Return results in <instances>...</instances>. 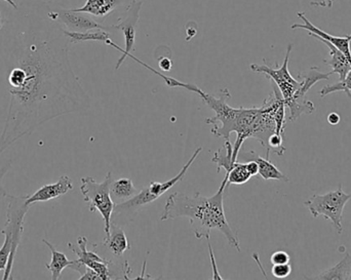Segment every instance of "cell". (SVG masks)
<instances>
[{
    "instance_id": "1",
    "label": "cell",
    "mask_w": 351,
    "mask_h": 280,
    "mask_svg": "<svg viewBox=\"0 0 351 280\" xmlns=\"http://www.w3.org/2000/svg\"><path fill=\"white\" fill-rule=\"evenodd\" d=\"M69 44L59 24L49 32L19 34L10 55V102L0 155L47 121L90 108V96L70 63Z\"/></svg>"
},
{
    "instance_id": "2",
    "label": "cell",
    "mask_w": 351,
    "mask_h": 280,
    "mask_svg": "<svg viewBox=\"0 0 351 280\" xmlns=\"http://www.w3.org/2000/svg\"><path fill=\"white\" fill-rule=\"evenodd\" d=\"M284 103L282 94L276 86H274V92L261 106L234 108L229 106L228 103H224L217 109L214 117L206 119V123L216 125L210 131L216 137L224 138L225 141L230 139L231 133H237L232 154V160L235 162L245 140H257L265 149L267 148L268 139L276 131V111Z\"/></svg>"
},
{
    "instance_id": "3",
    "label": "cell",
    "mask_w": 351,
    "mask_h": 280,
    "mask_svg": "<svg viewBox=\"0 0 351 280\" xmlns=\"http://www.w3.org/2000/svg\"><path fill=\"white\" fill-rule=\"evenodd\" d=\"M228 175L225 174L220 188L213 196L206 197L200 193L194 195L175 192L167 199L160 221H169L178 218H188L197 240L210 238L212 230L224 234L227 242L237 252H241L239 238L229 225L225 216L224 193L227 190Z\"/></svg>"
},
{
    "instance_id": "4",
    "label": "cell",
    "mask_w": 351,
    "mask_h": 280,
    "mask_svg": "<svg viewBox=\"0 0 351 280\" xmlns=\"http://www.w3.org/2000/svg\"><path fill=\"white\" fill-rule=\"evenodd\" d=\"M202 151V147L196 148L191 157L184 164L182 170L176 175L174 178L170 179V180L166 181V182H152L147 188L140 191L135 196L130 199L129 201L115 205L114 209H113L112 217H111V224H115V225L121 226V227H123V226L128 225V224L133 222L134 219L137 217L138 214H139L144 207L152 205L156 199L162 197L165 193L168 192V191L171 190L178 183L183 180L190 166L194 164L196 158L198 157V155H199Z\"/></svg>"
},
{
    "instance_id": "5",
    "label": "cell",
    "mask_w": 351,
    "mask_h": 280,
    "mask_svg": "<svg viewBox=\"0 0 351 280\" xmlns=\"http://www.w3.org/2000/svg\"><path fill=\"white\" fill-rule=\"evenodd\" d=\"M80 192L84 201L90 205V212H98L104 220V230L106 236L110 233L111 217L115 207L111 197L110 187L112 184V173L108 172L102 182H97L92 177L82 178Z\"/></svg>"
},
{
    "instance_id": "6",
    "label": "cell",
    "mask_w": 351,
    "mask_h": 280,
    "mask_svg": "<svg viewBox=\"0 0 351 280\" xmlns=\"http://www.w3.org/2000/svg\"><path fill=\"white\" fill-rule=\"evenodd\" d=\"M351 199V193L344 192L342 184L336 190L326 194H313L304 201V205L313 218L323 216L330 220L338 234L343 232V212L346 203Z\"/></svg>"
},
{
    "instance_id": "7",
    "label": "cell",
    "mask_w": 351,
    "mask_h": 280,
    "mask_svg": "<svg viewBox=\"0 0 351 280\" xmlns=\"http://www.w3.org/2000/svg\"><path fill=\"white\" fill-rule=\"evenodd\" d=\"M6 222L1 233L4 240L0 248V271H4L8 267V259L14 246V229L18 226L24 225L25 217L28 213L30 205L26 203V196H14L8 194Z\"/></svg>"
},
{
    "instance_id": "8",
    "label": "cell",
    "mask_w": 351,
    "mask_h": 280,
    "mask_svg": "<svg viewBox=\"0 0 351 280\" xmlns=\"http://www.w3.org/2000/svg\"><path fill=\"white\" fill-rule=\"evenodd\" d=\"M333 72L329 73H323L319 71L317 67H311L308 71L304 72L303 74H299L298 78H300V86H299L297 92H295L292 100L286 104L290 110L291 121L297 120L302 114H313L315 111V104L311 101L305 100L308 90L315 86L317 82L321 80H329L330 76Z\"/></svg>"
},
{
    "instance_id": "9",
    "label": "cell",
    "mask_w": 351,
    "mask_h": 280,
    "mask_svg": "<svg viewBox=\"0 0 351 280\" xmlns=\"http://www.w3.org/2000/svg\"><path fill=\"white\" fill-rule=\"evenodd\" d=\"M144 2L142 0H133L130 4L129 8L125 10V16L119 18V22L117 24L112 25L113 31H121L125 37V49L119 47V45L113 42L112 39L109 40L107 43L108 45L117 49V51H121L123 55L119 58L117 61L115 69L119 70L121 66L123 65V62L129 55H131L132 51H135L136 45V34H137L138 23L140 20V12H141L142 6Z\"/></svg>"
},
{
    "instance_id": "10",
    "label": "cell",
    "mask_w": 351,
    "mask_h": 280,
    "mask_svg": "<svg viewBox=\"0 0 351 280\" xmlns=\"http://www.w3.org/2000/svg\"><path fill=\"white\" fill-rule=\"evenodd\" d=\"M292 49L293 44L291 43L287 47L286 57H285L284 63L280 67L272 68L267 65H258V64H252L250 66V69L252 71L256 72V73L264 74L266 77L271 80L272 84H276V88L282 94L285 104H288L292 100L295 92L300 86V81L295 79L289 71V61H290Z\"/></svg>"
},
{
    "instance_id": "11",
    "label": "cell",
    "mask_w": 351,
    "mask_h": 280,
    "mask_svg": "<svg viewBox=\"0 0 351 280\" xmlns=\"http://www.w3.org/2000/svg\"><path fill=\"white\" fill-rule=\"evenodd\" d=\"M47 16L53 22L58 23L66 30L72 32H86L90 30L113 31L112 26L108 27L95 20L93 16L86 12H77L73 8H64L57 6L51 8Z\"/></svg>"
},
{
    "instance_id": "12",
    "label": "cell",
    "mask_w": 351,
    "mask_h": 280,
    "mask_svg": "<svg viewBox=\"0 0 351 280\" xmlns=\"http://www.w3.org/2000/svg\"><path fill=\"white\" fill-rule=\"evenodd\" d=\"M86 244H88V238L86 236H80L77 240L78 246H75L71 242H69L68 248L77 256L78 262L82 263L84 266L88 267V268L94 270L95 272L98 273L101 279L108 280L114 279V275H112L110 269L112 263L103 258V257L99 256L98 253L88 251Z\"/></svg>"
},
{
    "instance_id": "13",
    "label": "cell",
    "mask_w": 351,
    "mask_h": 280,
    "mask_svg": "<svg viewBox=\"0 0 351 280\" xmlns=\"http://www.w3.org/2000/svg\"><path fill=\"white\" fill-rule=\"evenodd\" d=\"M93 246H94L95 251H102L109 257L111 255L109 261L112 264L113 259H121L127 251L131 250V246H130L129 240H128L123 227L115 225V224H111L110 233L105 238L103 242L93 244Z\"/></svg>"
},
{
    "instance_id": "14",
    "label": "cell",
    "mask_w": 351,
    "mask_h": 280,
    "mask_svg": "<svg viewBox=\"0 0 351 280\" xmlns=\"http://www.w3.org/2000/svg\"><path fill=\"white\" fill-rule=\"evenodd\" d=\"M297 16L303 21V24H293L291 26V29H293V30H295V29H303V30L308 31L309 36L327 40L328 42L331 43L334 47L340 49L351 61V34L348 35V36H334V35L329 34L326 31L322 30L319 27L315 26L306 18V14L304 12H298Z\"/></svg>"
},
{
    "instance_id": "15",
    "label": "cell",
    "mask_w": 351,
    "mask_h": 280,
    "mask_svg": "<svg viewBox=\"0 0 351 280\" xmlns=\"http://www.w3.org/2000/svg\"><path fill=\"white\" fill-rule=\"evenodd\" d=\"M72 189H73V183L71 179L68 176H61L57 182L45 185L32 195L26 196V203L31 207L36 203H45L51 199H59L67 194Z\"/></svg>"
},
{
    "instance_id": "16",
    "label": "cell",
    "mask_w": 351,
    "mask_h": 280,
    "mask_svg": "<svg viewBox=\"0 0 351 280\" xmlns=\"http://www.w3.org/2000/svg\"><path fill=\"white\" fill-rule=\"evenodd\" d=\"M133 0H86L82 8H73L95 18H105L119 8H128Z\"/></svg>"
},
{
    "instance_id": "17",
    "label": "cell",
    "mask_w": 351,
    "mask_h": 280,
    "mask_svg": "<svg viewBox=\"0 0 351 280\" xmlns=\"http://www.w3.org/2000/svg\"><path fill=\"white\" fill-rule=\"evenodd\" d=\"M321 42L325 43L330 51V59L324 60V63L327 65L331 66L332 72L338 74L339 76V81L346 79L348 74L351 71V61L342 53L337 47H334L331 43L328 42L327 40H324L322 38H317Z\"/></svg>"
},
{
    "instance_id": "18",
    "label": "cell",
    "mask_w": 351,
    "mask_h": 280,
    "mask_svg": "<svg viewBox=\"0 0 351 280\" xmlns=\"http://www.w3.org/2000/svg\"><path fill=\"white\" fill-rule=\"evenodd\" d=\"M243 157L249 162V160H254L257 162L258 168H259V173L258 174L261 176V178L265 181L276 180L284 181V182H289V178L286 175L282 174L268 158H263L258 155L256 152L250 151L243 153Z\"/></svg>"
},
{
    "instance_id": "19",
    "label": "cell",
    "mask_w": 351,
    "mask_h": 280,
    "mask_svg": "<svg viewBox=\"0 0 351 280\" xmlns=\"http://www.w3.org/2000/svg\"><path fill=\"white\" fill-rule=\"evenodd\" d=\"M43 242L49 249L51 254V262L45 265V267H47V270L51 272V279H59L60 277H61L64 269L71 266L74 261L69 260V259L66 257L65 254L59 252V251L55 248V246H53L51 242H49V240H43Z\"/></svg>"
},
{
    "instance_id": "20",
    "label": "cell",
    "mask_w": 351,
    "mask_h": 280,
    "mask_svg": "<svg viewBox=\"0 0 351 280\" xmlns=\"http://www.w3.org/2000/svg\"><path fill=\"white\" fill-rule=\"evenodd\" d=\"M111 197L115 205L129 201L137 194L138 191L133 181L129 178H121L113 180L110 187Z\"/></svg>"
},
{
    "instance_id": "21",
    "label": "cell",
    "mask_w": 351,
    "mask_h": 280,
    "mask_svg": "<svg viewBox=\"0 0 351 280\" xmlns=\"http://www.w3.org/2000/svg\"><path fill=\"white\" fill-rule=\"evenodd\" d=\"M63 33L69 39L70 43L86 42V41H99V42L107 43L110 40V34L108 31L90 30L86 32H72L63 28Z\"/></svg>"
},
{
    "instance_id": "22",
    "label": "cell",
    "mask_w": 351,
    "mask_h": 280,
    "mask_svg": "<svg viewBox=\"0 0 351 280\" xmlns=\"http://www.w3.org/2000/svg\"><path fill=\"white\" fill-rule=\"evenodd\" d=\"M351 275V255L346 256L335 266L319 275L317 279L348 280Z\"/></svg>"
},
{
    "instance_id": "23",
    "label": "cell",
    "mask_w": 351,
    "mask_h": 280,
    "mask_svg": "<svg viewBox=\"0 0 351 280\" xmlns=\"http://www.w3.org/2000/svg\"><path fill=\"white\" fill-rule=\"evenodd\" d=\"M233 154V145L230 141H225L224 146L221 149H219L216 153L214 154V157L212 158V162H214L217 166V173L220 172L221 168H224L225 172H228L232 168Z\"/></svg>"
},
{
    "instance_id": "24",
    "label": "cell",
    "mask_w": 351,
    "mask_h": 280,
    "mask_svg": "<svg viewBox=\"0 0 351 280\" xmlns=\"http://www.w3.org/2000/svg\"><path fill=\"white\" fill-rule=\"evenodd\" d=\"M228 175V181H227V188L229 185H243L249 182L250 179L252 178L251 174L247 170L245 164H241V162H234L232 168L226 172Z\"/></svg>"
},
{
    "instance_id": "25",
    "label": "cell",
    "mask_w": 351,
    "mask_h": 280,
    "mask_svg": "<svg viewBox=\"0 0 351 280\" xmlns=\"http://www.w3.org/2000/svg\"><path fill=\"white\" fill-rule=\"evenodd\" d=\"M336 92H344L351 100V71L346 76V79L342 81L337 82V84H329V86H324L321 90H319V94L321 97H326L328 94H333Z\"/></svg>"
},
{
    "instance_id": "26",
    "label": "cell",
    "mask_w": 351,
    "mask_h": 280,
    "mask_svg": "<svg viewBox=\"0 0 351 280\" xmlns=\"http://www.w3.org/2000/svg\"><path fill=\"white\" fill-rule=\"evenodd\" d=\"M271 273L276 279H287L292 273V266H291L290 263L276 264L272 266Z\"/></svg>"
},
{
    "instance_id": "27",
    "label": "cell",
    "mask_w": 351,
    "mask_h": 280,
    "mask_svg": "<svg viewBox=\"0 0 351 280\" xmlns=\"http://www.w3.org/2000/svg\"><path fill=\"white\" fill-rule=\"evenodd\" d=\"M290 256L288 253L284 252V251H278V252L274 253L270 257V262L272 265L276 264H285V263H290Z\"/></svg>"
},
{
    "instance_id": "28",
    "label": "cell",
    "mask_w": 351,
    "mask_h": 280,
    "mask_svg": "<svg viewBox=\"0 0 351 280\" xmlns=\"http://www.w3.org/2000/svg\"><path fill=\"white\" fill-rule=\"evenodd\" d=\"M10 166H12V162H8V164H4L2 168H0V195H2L3 197H6L8 195V193L6 192L5 189H4L3 181L4 176H5L6 173L10 170Z\"/></svg>"
},
{
    "instance_id": "29",
    "label": "cell",
    "mask_w": 351,
    "mask_h": 280,
    "mask_svg": "<svg viewBox=\"0 0 351 280\" xmlns=\"http://www.w3.org/2000/svg\"><path fill=\"white\" fill-rule=\"evenodd\" d=\"M208 252H210V258L212 261L213 266V279H222L220 273H219L218 267H217L216 260H215L214 251H213L212 246H210V240H208Z\"/></svg>"
},
{
    "instance_id": "30",
    "label": "cell",
    "mask_w": 351,
    "mask_h": 280,
    "mask_svg": "<svg viewBox=\"0 0 351 280\" xmlns=\"http://www.w3.org/2000/svg\"><path fill=\"white\" fill-rule=\"evenodd\" d=\"M80 280H102L101 277H99L98 273L95 272L94 270H92L90 268H86V272L84 275H80Z\"/></svg>"
},
{
    "instance_id": "31",
    "label": "cell",
    "mask_w": 351,
    "mask_h": 280,
    "mask_svg": "<svg viewBox=\"0 0 351 280\" xmlns=\"http://www.w3.org/2000/svg\"><path fill=\"white\" fill-rule=\"evenodd\" d=\"M158 65H160V69L162 71L169 72L172 69L173 64L170 58L164 57L158 61Z\"/></svg>"
},
{
    "instance_id": "32",
    "label": "cell",
    "mask_w": 351,
    "mask_h": 280,
    "mask_svg": "<svg viewBox=\"0 0 351 280\" xmlns=\"http://www.w3.org/2000/svg\"><path fill=\"white\" fill-rule=\"evenodd\" d=\"M335 0H313L311 2V6H317V8H331L333 6Z\"/></svg>"
},
{
    "instance_id": "33",
    "label": "cell",
    "mask_w": 351,
    "mask_h": 280,
    "mask_svg": "<svg viewBox=\"0 0 351 280\" xmlns=\"http://www.w3.org/2000/svg\"><path fill=\"white\" fill-rule=\"evenodd\" d=\"M245 166H247V170H249L252 177L256 176L259 173L257 162H254V160H249V162H245Z\"/></svg>"
},
{
    "instance_id": "34",
    "label": "cell",
    "mask_w": 351,
    "mask_h": 280,
    "mask_svg": "<svg viewBox=\"0 0 351 280\" xmlns=\"http://www.w3.org/2000/svg\"><path fill=\"white\" fill-rule=\"evenodd\" d=\"M340 120H341V118H340V115L338 114V113L332 112L330 113L329 115H328V123H329L330 125H339Z\"/></svg>"
},
{
    "instance_id": "35",
    "label": "cell",
    "mask_w": 351,
    "mask_h": 280,
    "mask_svg": "<svg viewBox=\"0 0 351 280\" xmlns=\"http://www.w3.org/2000/svg\"><path fill=\"white\" fill-rule=\"evenodd\" d=\"M2 1L10 4V5L12 6V8H14V10H18V5H16V3L14 1V0H2Z\"/></svg>"
},
{
    "instance_id": "36",
    "label": "cell",
    "mask_w": 351,
    "mask_h": 280,
    "mask_svg": "<svg viewBox=\"0 0 351 280\" xmlns=\"http://www.w3.org/2000/svg\"><path fill=\"white\" fill-rule=\"evenodd\" d=\"M5 18H4V16H2L1 14H0V30H1L2 28H3L4 25H5Z\"/></svg>"
},
{
    "instance_id": "37",
    "label": "cell",
    "mask_w": 351,
    "mask_h": 280,
    "mask_svg": "<svg viewBox=\"0 0 351 280\" xmlns=\"http://www.w3.org/2000/svg\"><path fill=\"white\" fill-rule=\"evenodd\" d=\"M350 279H351V275H350Z\"/></svg>"
}]
</instances>
